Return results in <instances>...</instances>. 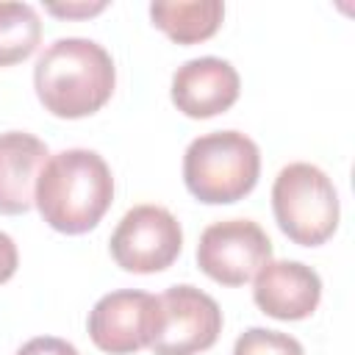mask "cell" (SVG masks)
<instances>
[{
  "label": "cell",
  "mask_w": 355,
  "mask_h": 355,
  "mask_svg": "<svg viewBox=\"0 0 355 355\" xmlns=\"http://www.w3.org/2000/svg\"><path fill=\"white\" fill-rule=\"evenodd\" d=\"M116 83L111 53L80 36L55 39L33 67V86L42 105L64 119H80L100 111Z\"/></svg>",
  "instance_id": "cell-1"
},
{
  "label": "cell",
  "mask_w": 355,
  "mask_h": 355,
  "mask_svg": "<svg viewBox=\"0 0 355 355\" xmlns=\"http://www.w3.org/2000/svg\"><path fill=\"white\" fill-rule=\"evenodd\" d=\"M114 200V178L94 150H64L50 155L36 180V208L58 233L92 230Z\"/></svg>",
  "instance_id": "cell-2"
},
{
  "label": "cell",
  "mask_w": 355,
  "mask_h": 355,
  "mask_svg": "<svg viewBox=\"0 0 355 355\" xmlns=\"http://www.w3.org/2000/svg\"><path fill=\"white\" fill-rule=\"evenodd\" d=\"M261 172L258 144L239 130H216L194 139L183 155L186 189L208 205L244 200Z\"/></svg>",
  "instance_id": "cell-3"
},
{
  "label": "cell",
  "mask_w": 355,
  "mask_h": 355,
  "mask_svg": "<svg viewBox=\"0 0 355 355\" xmlns=\"http://www.w3.org/2000/svg\"><path fill=\"white\" fill-rule=\"evenodd\" d=\"M272 211L280 230L302 247L324 244L338 227V194L313 164L297 161L280 169L272 186Z\"/></svg>",
  "instance_id": "cell-4"
},
{
  "label": "cell",
  "mask_w": 355,
  "mask_h": 355,
  "mask_svg": "<svg viewBox=\"0 0 355 355\" xmlns=\"http://www.w3.org/2000/svg\"><path fill=\"white\" fill-rule=\"evenodd\" d=\"M222 311L214 297L194 286H172L155 297V322L150 336L153 355H197L216 344Z\"/></svg>",
  "instance_id": "cell-5"
},
{
  "label": "cell",
  "mask_w": 355,
  "mask_h": 355,
  "mask_svg": "<svg viewBox=\"0 0 355 355\" xmlns=\"http://www.w3.org/2000/svg\"><path fill=\"white\" fill-rule=\"evenodd\" d=\"M272 261V241L252 219H225L202 230L197 244L200 269L222 286L250 283Z\"/></svg>",
  "instance_id": "cell-6"
},
{
  "label": "cell",
  "mask_w": 355,
  "mask_h": 355,
  "mask_svg": "<svg viewBox=\"0 0 355 355\" xmlns=\"http://www.w3.org/2000/svg\"><path fill=\"white\" fill-rule=\"evenodd\" d=\"M183 247L180 222L161 205L130 208L111 233V255L125 272L153 275L175 263Z\"/></svg>",
  "instance_id": "cell-7"
},
{
  "label": "cell",
  "mask_w": 355,
  "mask_h": 355,
  "mask_svg": "<svg viewBox=\"0 0 355 355\" xmlns=\"http://www.w3.org/2000/svg\"><path fill=\"white\" fill-rule=\"evenodd\" d=\"M155 322V297L147 291H111L89 313L92 341L111 355H130L150 344Z\"/></svg>",
  "instance_id": "cell-8"
},
{
  "label": "cell",
  "mask_w": 355,
  "mask_h": 355,
  "mask_svg": "<svg viewBox=\"0 0 355 355\" xmlns=\"http://www.w3.org/2000/svg\"><path fill=\"white\" fill-rule=\"evenodd\" d=\"M239 72L216 55L191 58L172 78V103L191 119H208L239 100Z\"/></svg>",
  "instance_id": "cell-9"
},
{
  "label": "cell",
  "mask_w": 355,
  "mask_h": 355,
  "mask_svg": "<svg viewBox=\"0 0 355 355\" xmlns=\"http://www.w3.org/2000/svg\"><path fill=\"white\" fill-rule=\"evenodd\" d=\"M252 300L266 316L297 322L316 311L322 300V280L300 261H269L255 275Z\"/></svg>",
  "instance_id": "cell-10"
},
{
  "label": "cell",
  "mask_w": 355,
  "mask_h": 355,
  "mask_svg": "<svg viewBox=\"0 0 355 355\" xmlns=\"http://www.w3.org/2000/svg\"><path fill=\"white\" fill-rule=\"evenodd\" d=\"M47 155V144L31 133H0V214L17 216L36 202V180Z\"/></svg>",
  "instance_id": "cell-11"
},
{
  "label": "cell",
  "mask_w": 355,
  "mask_h": 355,
  "mask_svg": "<svg viewBox=\"0 0 355 355\" xmlns=\"http://www.w3.org/2000/svg\"><path fill=\"white\" fill-rule=\"evenodd\" d=\"M150 17L172 42L197 44L219 31L225 6L219 0H158L150 6Z\"/></svg>",
  "instance_id": "cell-12"
},
{
  "label": "cell",
  "mask_w": 355,
  "mask_h": 355,
  "mask_svg": "<svg viewBox=\"0 0 355 355\" xmlns=\"http://www.w3.org/2000/svg\"><path fill=\"white\" fill-rule=\"evenodd\" d=\"M42 39V22L28 3H0V67L25 61Z\"/></svg>",
  "instance_id": "cell-13"
},
{
  "label": "cell",
  "mask_w": 355,
  "mask_h": 355,
  "mask_svg": "<svg viewBox=\"0 0 355 355\" xmlns=\"http://www.w3.org/2000/svg\"><path fill=\"white\" fill-rule=\"evenodd\" d=\"M233 355H305V352H302V344L288 333L250 327L236 338Z\"/></svg>",
  "instance_id": "cell-14"
},
{
  "label": "cell",
  "mask_w": 355,
  "mask_h": 355,
  "mask_svg": "<svg viewBox=\"0 0 355 355\" xmlns=\"http://www.w3.org/2000/svg\"><path fill=\"white\" fill-rule=\"evenodd\" d=\"M17 355H80L69 341L64 338H55V336H39V338H31L25 341Z\"/></svg>",
  "instance_id": "cell-15"
},
{
  "label": "cell",
  "mask_w": 355,
  "mask_h": 355,
  "mask_svg": "<svg viewBox=\"0 0 355 355\" xmlns=\"http://www.w3.org/2000/svg\"><path fill=\"white\" fill-rule=\"evenodd\" d=\"M17 263H19L17 244H14V239H11L8 233L0 230V283H6L8 277H14Z\"/></svg>",
  "instance_id": "cell-16"
},
{
  "label": "cell",
  "mask_w": 355,
  "mask_h": 355,
  "mask_svg": "<svg viewBox=\"0 0 355 355\" xmlns=\"http://www.w3.org/2000/svg\"><path fill=\"white\" fill-rule=\"evenodd\" d=\"M105 3H94V6H50L53 14H64V17H89L94 11H103Z\"/></svg>",
  "instance_id": "cell-17"
}]
</instances>
